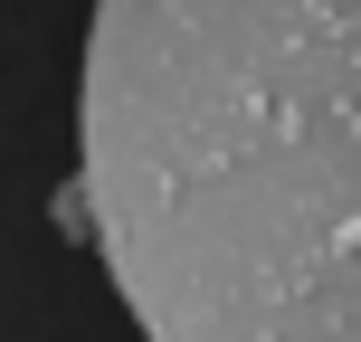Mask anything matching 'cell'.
Here are the masks:
<instances>
[{
  "label": "cell",
  "instance_id": "cell-1",
  "mask_svg": "<svg viewBox=\"0 0 361 342\" xmlns=\"http://www.w3.org/2000/svg\"><path fill=\"white\" fill-rule=\"evenodd\" d=\"M76 219L143 342H361V0H95Z\"/></svg>",
  "mask_w": 361,
  "mask_h": 342
}]
</instances>
